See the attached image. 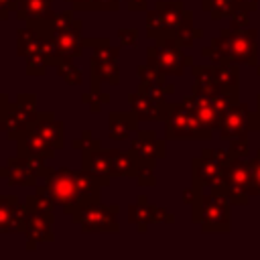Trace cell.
<instances>
[{"instance_id":"cell-1","label":"cell","mask_w":260,"mask_h":260,"mask_svg":"<svg viewBox=\"0 0 260 260\" xmlns=\"http://www.w3.org/2000/svg\"><path fill=\"white\" fill-rule=\"evenodd\" d=\"M110 179H102L87 169H51V173L45 177V189L55 199L59 207H63L65 213L77 211L81 205L100 201L102 187H108Z\"/></svg>"},{"instance_id":"cell-28","label":"cell","mask_w":260,"mask_h":260,"mask_svg":"<svg viewBox=\"0 0 260 260\" xmlns=\"http://www.w3.org/2000/svg\"><path fill=\"white\" fill-rule=\"evenodd\" d=\"M211 73L219 89L238 87V63H213Z\"/></svg>"},{"instance_id":"cell-35","label":"cell","mask_w":260,"mask_h":260,"mask_svg":"<svg viewBox=\"0 0 260 260\" xmlns=\"http://www.w3.org/2000/svg\"><path fill=\"white\" fill-rule=\"evenodd\" d=\"M136 185H138V187H154V185H156L154 167L142 165L140 171H138V175H136Z\"/></svg>"},{"instance_id":"cell-13","label":"cell","mask_w":260,"mask_h":260,"mask_svg":"<svg viewBox=\"0 0 260 260\" xmlns=\"http://www.w3.org/2000/svg\"><path fill=\"white\" fill-rule=\"evenodd\" d=\"M28 209L14 195H0V234H24Z\"/></svg>"},{"instance_id":"cell-17","label":"cell","mask_w":260,"mask_h":260,"mask_svg":"<svg viewBox=\"0 0 260 260\" xmlns=\"http://www.w3.org/2000/svg\"><path fill=\"white\" fill-rule=\"evenodd\" d=\"M89 81L91 87L89 91H93L95 95H100V85L102 81H108L110 85H118L120 83V65H118V57H95L91 55L89 61Z\"/></svg>"},{"instance_id":"cell-18","label":"cell","mask_w":260,"mask_h":260,"mask_svg":"<svg viewBox=\"0 0 260 260\" xmlns=\"http://www.w3.org/2000/svg\"><path fill=\"white\" fill-rule=\"evenodd\" d=\"M16 154L18 156H26V158H41V160H53L55 158V148L37 132L32 130H24L18 138H16Z\"/></svg>"},{"instance_id":"cell-27","label":"cell","mask_w":260,"mask_h":260,"mask_svg":"<svg viewBox=\"0 0 260 260\" xmlns=\"http://www.w3.org/2000/svg\"><path fill=\"white\" fill-rule=\"evenodd\" d=\"M24 205L32 213H55V207H57L55 199L49 195V191L45 189V185L43 187L37 185L35 187V195H28L26 201H24Z\"/></svg>"},{"instance_id":"cell-42","label":"cell","mask_w":260,"mask_h":260,"mask_svg":"<svg viewBox=\"0 0 260 260\" xmlns=\"http://www.w3.org/2000/svg\"><path fill=\"white\" fill-rule=\"evenodd\" d=\"M73 10H98L95 0H67Z\"/></svg>"},{"instance_id":"cell-39","label":"cell","mask_w":260,"mask_h":260,"mask_svg":"<svg viewBox=\"0 0 260 260\" xmlns=\"http://www.w3.org/2000/svg\"><path fill=\"white\" fill-rule=\"evenodd\" d=\"M230 28L234 30H244L248 28V10L246 8H238L234 14H232V24Z\"/></svg>"},{"instance_id":"cell-47","label":"cell","mask_w":260,"mask_h":260,"mask_svg":"<svg viewBox=\"0 0 260 260\" xmlns=\"http://www.w3.org/2000/svg\"><path fill=\"white\" fill-rule=\"evenodd\" d=\"M252 130H260V112L252 114Z\"/></svg>"},{"instance_id":"cell-37","label":"cell","mask_w":260,"mask_h":260,"mask_svg":"<svg viewBox=\"0 0 260 260\" xmlns=\"http://www.w3.org/2000/svg\"><path fill=\"white\" fill-rule=\"evenodd\" d=\"M250 169H252V195H260V150L250 160Z\"/></svg>"},{"instance_id":"cell-8","label":"cell","mask_w":260,"mask_h":260,"mask_svg":"<svg viewBox=\"0 0 260 260\" xmlns=\"http://www.w3.org/2000/svg\"><path fill=\"white\" fill-rule=\"evenodd\" d=\"M35 116H37V95L18 93L16 104H8V108L0 114V130L6 132L8 140H16L30 126Z\"/></svg>"},{"instance_id":"cell-33","label":"cell","mask_w":260,"mask_h":260,"mask_svg":"<svg viewBox=\"0 0 260 260\" xmlns=\"http://www.w3.org/2000/svg\"><path fill=\"white\" fill-rule=\"evenodd\" d=\"M71 146L75 148V150H98V148H102V142L98 140V138H93L91 136V132L89 130H85L83 134H81V138H73L71 140Z\"/></svg>"},{"instance_id":"cell-22","label":"cell","mask_w":260,"mask_h":260,"mask_svg":"<svg viewBox=\"0 0 260 260\" xmlns=\"http://www.w3.org/2000/svg\"><path fill=\"white\" fill-rule=\"evenodd\" d=\"M156 12H158V18H160V28H162V37H173L181 24V20L185 18V4L181 0H175V2H162L158 0L154 4Z\"/></svg>"},{"instance_id":"cell-34","label":"cell","mask_w":260,"mask_h":260,"mask_svg":"<svg viewBox=\"0 0 260 260\" xmlns=\"http://www.w3.org/2000/svg\"><path fill=\"white\" fill-rule=\"evenodd\" d=\"M26 61V73L28 75H45L47 67H49V59L45 55H32Z\"/></svg>"},{"instance_id":"cell-31","label":"cell","mask_w":260,"mask_h":260,"mask_svg":"<svg viewBox=\"0 0 260 260\" xmlns=\"http://www.w3.org/2000/svg\"><path fill=\"white\" fill-rule=\"evenodd\" d=\"M201 8L209 12L213 20H219V18L232 16L240 6H238V0H201Z\"/></svg>"},{"instance_id":"cell-15","label":"cell","mask_w":260,"mask_h":260,"mask_svg":"<svg viewBox=\"0 0 260 260\" xmlns=\"http://www.w3.org/2000/svg\"><path fill=\"white\" fill-rule=\"evenodd\" d=\"M0 177L6 179L10 187H37L39 175L32 171L30 160L26 156H10L6 162L0 167Z\"/></svg>"},{"instance_id":"cell-9","label":"cell","mask_w":260,"mask_h":260,"mask_svg":"<svg viewBox=\"0 0 260 260\" xmlns=\"http://www.w3.org/2000/svg\"><path fill=\"white\" fill-rule=\"evenodd\" d=\"M225 165L219 160L215 150L205 148L201 156L193 158V187L203 189V187H213L223 179Z\"/></svg>"},{"instance_id":"cell-6","label":"cell","mask_w":260,"mask_h":260,"mask_svg":"<svg viewBox=\"0 0 260 260\" xmlns=\"http://www.w3.org/2000/svg\"><path fill=\"white\" fill-rule=\"evenodd\" d=\"M118 211H120L118 203L106 205L102 201H93L73 211L71 219L85 234H118L120 232V223L116 219Z\"/></svg>"},{"instance_id":"cell-32","label":"cell","mask_w":260,"mask_h":260,"mask_svg":"<svg viewBox=\"0 0 260 260\" xmlns=\"http://www.w3.org/2000/svg\"><path fill=\"white\" fill-rule=\"evenodd\" d=\"M136 73H138L140 81H144V83L158 85V87H167V85H171V83H167V73H162L158 67L150 65V63L140 65V67L136 69Z\"/></svg>"},{"instance_id":"cell-45","label":"cell","mask_w":260,"mask_h":260,"mask_svg":"<svg viewBox=\"0 0 260 260\" xmlns=\"http://www.w3.org/2000/svg\"><path fill=\"white\" fill-rule=\"evenodd\" d=\"M238 6L240 8H246L250 12V10H256L258 8V0H238Z\"/></svg>"},{"instance_id":"cell-43","label":"cell","mask_w":260,"mask_h":260,"mask_svg":"<svg viewBox=\"0 0 260 260\" xmlns=\"http://www.w3.org/2000/svg\"><path fill=\"white\" fill-rule=\"evenodd\" d=\"M126 6L132 12H146L148 10V0H126Z\"/></svg>"},{"instance_id":"cell-4","label":"cell","mask_w":260,"mask_h":260,"mask_svg":"<svg viewBox=\"0 0 260 260\" xmlns=\"http://www.w3.org/2000/svg\"><path fill=\"white\" fill-rule=\"evenodd\" d=\"M211 193L223 195L230 203L246 205L248 199L252 197V169H250V160L234 158L225 167L223 179L211 187Z\"/></svg>"},{"instance_id":"cell-38","label":"cell","mask_w":260,"mask_h":260,"mask_svg":"<svg viewBox=\"0 0 260 260\" xmlns=\"http://www.w3.org/2000/svg\"><path fill=\"white\" fill-rule=\"evenodd\" d=\"M230 150L236 158H246L250 154V148H248V138H236V140H230Z\"/></svg>"},{"instance_id":"cell-48","label":"cell","mask_w":260,"mask_h":260,"mask_svg":"<svg viewBox=\"0 0 260 260\" xmlns=\"http://www.w3.org/2000/svg\"><path fill=\"white\" fill-rule=\"evenodd\" d=\"M256 71H258V75H260V65H258V69H256Z\"/></svg>"},{"instance_id":"cell-23","label":"cell","mask_w":260,"mask_h":260,"mask_svg":"<svg viewBox=\"0 0 260 260\" xmlns=\"http://www.w3.org/2000/svg\"><path fill=\"white\" fill-rule=\"evenodd\" d=\"M138 116L134 112H110L108 116V134L112 140H126L130 134L138 132Z\"/></svg>"},{"instance_id":"cell-25","label":"cell","mask_w":260,"mask_h":260,"mask_svg":"<svg viewBox=\"0 0 260 260\" xmlns=\"http://www.w3.org/2000/svg\"><path fill=\"white\" fill-rule=\"evenodd\" d=\"M110 156H112V173L114 177H132L136 179L142 162L138 160V156L128 150V152H122V150H110Z\"/></svg>"},{"instance_id":"cell-11","label":"cell","mask_w":260,"mask_h":260,"mask_svg":"<svg viewBox=\"0 0 260 260\" xmlns=\"http://www.w3.org/2000/svg\"><path fill=\"white\" fill-rule=\"evenodd\" d=\"M252 128V114L248 104H234L219 122V136L223 140L248 138V130Z\"/></svg>"},{"instance_id":"cell-40","label":"cell","mask_w":260,"mask_h":260,"mask_svg":"<svg viewBox=\"0 0 260 260\" xmlns=\"http://www.w3.org/2000/svg\"><path fill=\"white\" fill-rule=\"evenodd\" d=\"M20 0H0V20H6L10 12H16Z\"/></svg>"},{"instance_id":"cell-19","label":"cell","mask_w":260,"mask_h":260,"mask_svg":"<svg viewBox=\"0 0 260 260\" xmlns=\"http://www.w3.org/2000/svg\"><path fill=\"white\" fill-rule=\"evenodd\" d=\"M128 102L140 122H165V118L169 114V104H171V102L158 104V102L150 100L148 95L140 93L138 89L134 93H128Z\"/></svg>"},{"instance_id":"cell-20","label":"cell","mask_w":260,"mask_h":260,"mask_svg":"<svg viewBox=\"0 0 260 260\" xmlns=\"http://www.w3.org/2000/svg\"><path fill=\"white\" fill-rule=\"evenodd\" d=\"M63 128H65L63 122L57 120L53 112H37L35 120H32L30 126H28V130L41 134V136H43L55 150H59V148L65 146V140H63Z\"/></svg>"},{"instance_id":"cell-12","label":"cell","mask_w":260,"mask_h":260,"mask_svg":"<svg viewBox=\"0 0 260 260\" xmlns=\"http://www.w3.org/2000/svg\"><path fill=\"white\" fill-rule=\"evenodd\" d=\"M165 140L156 136L154 130H138L134 140L130 142V150L138 156V160L142 165H150L154 167L158 158H165L167 148H165Z\"/></svg>"},{"instance_id":"cell-14","label":"cell","mask_w":260,"mask_h":260,"mask_svg":"<svg viewBox=\"0 0 260 260\" xmlns=\"http://www.w3.org/2000/svg\"><path fill=\"white\" fill-rule=\"evenodd\" d=\"M53 221L55 213H32L28 211L26 223H24V236H26V250H35L41 242H55L53 234Z\"/></svg>"},{"instance_id":"cell-21","label":"cell","mask_w":260,"mask_h":260,"mask_svg":"<svg viewBox=\"0 0 260 260\" xmlns=\"http://www.w3.org/2000/svg\"><path fill=\"white\" fill-rule=\"evenodd\" d=\"M183 104L187 108H191L195 112V116L211 130H217L219 128V122H221V114L215 106V100H213V93H191L189 98L183 100Z\"/></svg>"},{"instance_id":"cell-29","label":"cell","mask_w":260,"mask_h":260,"mask_svg":"<svg viewBox=\"0 0 260 260\" xmlns=\"http://www.w3.org/2000/svg\"><path fill=\"white\" fill-rule=\"evenodd\" d=\"M201 28H195L193 26V12L191 10H187L185 12V18L181 20V24H179V28H177V32H175V39L179 41V45L183 47V49H189L197 39H201Z\"/></svg>"},{"instance_id":"cell-26","label":"cell","mask_w":260,"mask_h":260,"mask_svg":"<svg viewBox=\"0 0 260 260\" xmlns=\"http://www.w3.org/2000/svg\"><path fill=\"white\" fill-rule=\"evenodd\" d=\"M53 14V0H20L16 8V18L20 20H41Z\"/></svg>"},{"instance_id":"cell-24","label":"cell","mask_w":260,"mask_h":260,"mask_svg":"<svg viewBox=\"0 0 260 260\" xmlns=\"http://www.w3.org/2000/svg\"><path fill=\"white\" fill-rule=\"evenodd\" d=\"M83 169H87L89 173L102 177V179H114L112 173V156L110 150L98 148V150H83Z\"/></svg>"},{"instance_id":"cell-10","label":"cell","mask_w":260,"mask_h":260,"mask_svg":"<svg viewBox=\"0 0 260 260\" xmlns=\"http://www.w3.org/2000/svg\"><path fill=\"white\" fill-rule=\"evenodd\" d=\"M128 221L134 223L138 232H146L150 223H173L175 217L165 207H158L150 203L144 195H140L136 203L128 205Z\"/></svg>"},{"instance_id":"cell-16","label":"cell","mask_w":260,"mask_h":260,"mask_svg":"<svg viewBox=\"0 0 260 260\" xmlns=\"http://www.w3.org/2000/svg\"><path fill=\"white\" fill-rule=\"evenodd\" d=\"M55 41H57V49L63 57H71L77 59L83 55L85 49V37H83V22L81 20H73L69 26L55 30Z\"/></svg>"},{"instance_id":"cell-3","label":"cell","mask_w":260,"mask_h":260,"mask_svg":"<svg viewBox=\"0 0 260 260\" xmlns=\"http://www.w3.org/2000/svg\"><path fill=\"white\" fill-rule=\"evenodd\" d=\"M213 130L207 128L191 108L183 102L169 104V114L165 118V138L171 140H207Z\"/></svg>"},{"instance_id":"cell-5","label":"cell","mask_w":260,"mask_h":260,"mask_svg":"<svg viewBox=\"0 0 260 260\" xmlns=\"http://www.w3.org/2000/svg\"><path fill=\"white\" fill-rule=\"evenodd\" d=\"M193 221L201 225L203 232H230V201L223 195H203L197 193L191 203Z\"/></svg>"},{"instance_id":"cell-36","label":"cell","mask_w":260,"mask_h":260,"mask_svg":"<svg viewBox=\"0 0 260 260\" xmlns=\"http://www.w3.org/2000/svg\"><path fill=\"white\" fill-rule=\"evenodd\" d=\"M118 41H120L122 47L134 49L138 45V30L136 28H120L118 30Z\"/></svg>"},{"instance_id":"cell-41","label":"cell","mask_w":260,"mask_h":260,"mask_svg":"<svg viewBox=\"0 0 260 260\" xmlns=\"http://www.w3.org/2000/svg\"><path fill=\"white\" fill-rule=\"evenodd\" d=\"M81 102H83V104H87L91 112H100V108H102V100H100V95H95L93 91L83 93V95H81Z\"/></svg>"},{"instance_id":"cell-2","label":"cell","mask_w":260,"mask_h":260,"mask_svg":"<svg viewBox=\"0 0 260 260\" xmlns=\"http://www.w3.org/2000/svg\"><path fill=\"white\" fill-rule=\"evenodd\" d=\"M201 55L211 59V63H244L258 65V47H256V30L244 28H223L219 37L211 39L209 47L201 49Z\"/></svg>"},{"instance_id":"cell-44","label":"cell","mask_w":260,"mask_h":260,"mask_svg":"<svg viewBox=\"0 0 260 260\" xmlns=\"http://www.w3.org/2000/svg\"><path fill=\"white\" fill-rule=\"evenodd\" d=\"M98 10H118L122 6V0H95Z\"/></svg>"},{"instance_id":"cell-7","label":"cell","mask_w":260,"mask_h":260,"mask_svg":"<svg viewBox=\"0 0 260 260\" xmlns=\"http://www.w3.org/2000/svg\"><path fill=\"white\" fill-rule=\"evenodd\" d=\"M146 63L158 67L167 75H183L189 65H193V57L183 51L179 41L173 37H160L146 51Z\"/></svg>"},{"instance_id":"cell-30","label":"cell","mask_w":260,"mask_h":260,"mask_svg":"<svg viewBox=\"0 0 260 260\" xmlns=\"http://www.w3.org/2000/svg\"><path fill=\"white\" fill-rule=\"evenodd\" d=\"M55 69H57V73H59V77L65 81V83H69V85H81V81H83V73H81V69L77 67V65H73V59L71 57H59L57 59V63H55Z\"/></svg>"},{"instance_id":"cell-46","label":"cell","mask_w":260,"mask_h":260,"mask_svg":"<svg viewBox=\"0 0 260 260\" xmlns=\"http://www.w3.org/2000/svg\"><path fill=\"white\" fill-rule=\"evenodd\" d=\"M8 104H10V102H8V95L0 91V114H2V112L8 108Z\"/></svg>"}]
</instances>
